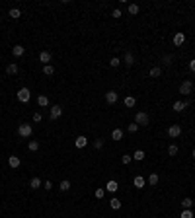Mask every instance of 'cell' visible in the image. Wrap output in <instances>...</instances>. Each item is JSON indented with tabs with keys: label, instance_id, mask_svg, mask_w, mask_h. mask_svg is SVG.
<instances>
[{
	"label": "cell",
	"instance_id": "9",
	"mask_svg": "<svg viewBox=\"0 0 195 218\" xmlns=\"http://www.w3.org/2000/svg\"><path fill=\"white\" fill-rule=\"evenodd\" d=\"M105 189H107V191H111V193H115V191L119 189V183L115 181V179H109V181L105 183Z\"/></svg>",
	"mask_w": 195,
	"mask_h": 218
},
{
	"label": "cell",
	"instance_id": "8",
	"mask_svg": "<svg viewBox=\"0 0 195 218\" xmlns=\"http://www.w3.org/2000/svg\"><path fill=\"white\" fill-rule=\"evenodd\" d=\"M183 41H186V35H183L182 31H178V33L174 35V45L180 47V45H183Z\"/></svg>",
	"mask_w": 195,
	"mask_h": 218
},
{
	"label": "cell",
	"instance_id": "31",
	"mask_svg": "<svg viewBox=\"0 0 195 218\" xmlns=\"http://www.w3.org/2000/svg\"><path fill=\"white\" fill-rule=\"evenodd\" d=\"M180 218H193V212H191V209H183V212L180 214Z\"/></svg>",
	"mask_w": 195,
	"mask_h": 218
},
{
	"label": "cell",
	"instance_id": "5",
	"mask_svg": "<svg viewBox=\"0 0 195 218\" xmlns=\"http://www.w3.org/2000/svg\"><path fill=\"white\" fill-rule=\"evenodd\" d=\"M168 135H170L172 138H178V136L182 135V127L180 125H172L170 129H168Z\"/></svg>",
	"mask_w": 195,
	"mask_h": 218
},
{
	"label": "cell",
	"instance_id": "35",
	"mask_svg": "<svg viewBox=\"0 0 195 218\" xmlns=\"http://www.w3.org/2000/svg\"><path fill=\"white\" fill-rule=\"evenodd\" d=\"M102 146H103V140H102V138H96V140H94V148H96V150H99Z\"/></svg>",
	"mask_w": 195,
	"mask_h": 218
},
{
	"label": "cell",
	"instance_id": "2",
	"mask_svg": "<svg viewBox=\"0 0 195 218\" xmlns=\"http://www.w3.org/2000/svg\"><path fill=\"white\" fill-rule=\"evenodd\" d=\"M135 123L139 125V127H141V125L146 127V125H148V115H146L144 111H139V113L135 115Z\"/></svg>",
	"mask_w": 195,
	"mask_h": 218
},
{
	"label": "cell",
	"instance_id": "22",
	"mask_svg": "<svg viewBox=\"0 0 195 218\" xmlns=\"http://www.w3.org/2000/svg\"><path fill=\"white\" fill-rule=\"evenodd\" d=\"M29 187H31V189H39V187H41V179H39V177H33V179L29 181Z\"/></svg>",
	"mask_w": 195,
	"mask_h": 218
},
{
	"label": "cell",
	"instance_id": "34",
	"mask_svg": "<svg viewBox=\"0 0 195 218\" xmlns=\"http://www.w3.org/2000/svg\"><path fill=\"white\" fill-rule=\"evenodd\" d=\"M94 195H96V199H103L105 189H96V191H94Z\"/></svg>",
	"mask_w": 195,
	"mask_h": 218
},
{
	"label": "cell",
	"instance_id": "13",
	"mask_svg": "<svg viewBox=\"0 0 195 218\" xmlns=\"http://www.w3.org/2000/svg\"><path fill=\"white\" fill-rule=\"evenodd\" d=\"M133 183H135L137 189H143L144 187V177H143V175H137V177L133 179Z\"/></svg>",
	"mask_w": 195,
	"mask_h": 218
},
{
	"label": "cell",
	"instance_id": "23",
	"mask_svg": "<svg viewBox=\"0 0 195 218\" xmlns=\"http://www.w3.org/2000/svg\"><path fill=\"white\" fill-rule=\"evenodd\" d=\"M123 61H125V65H127V66H131V65L135 62V57L131 55V53H125V58H123Z\"/></svg>",
	"mask_w": 195,
	"mask_h": 218
},
{
	"label": "cell",
	"instance_id": "32",
	"mask_svg": "<svg viewBox=\"0 0 195 218\" xmlns=\"http://www.w3.org/2000/svg\"><path fill=\"white\" fill-rule=\"evenodd\" d=\"M127 10H129V14H133V16H135V14H139V6H137V4H129V8H127Z\"/></svg>",
	"mask_w": 195,
	"mask_h": 218
},
{
	"label": "cell",
	"instance_id": "10",
	"mask_svg": "<svg viewBox=\"0 0 195 218\" xmlns=\"http://www.w3.org/2000/svg\"><path fill=\"white\" fill-rule=\"evenodd\" d=\"M74 146H76V148H84V146H88V138H86V136H76Z\"/></svg>",
	"mask_w": 195,
	"mask_h": 218
},
{
	"label": "cell",
	"instance_id": "19",
	"mask_svg": "<svg viewBox=\"0 0 195 218\" xmlns=\"http://www.w3.org/2000/svg\"><path fill=\"white\" fill-rule=\"evenodd\" d=\"M109 206H111L113 210H119V209H121V201H119V199H115V197H113V199L109 201Z\"/></svg>",
	"mask_w": 195,
	"mask_h": 218
},
{
	"label": "cell",
	"instance_id": "26",
	"mask_svg": "<svg viewBox=\"0 0 195 218\" xmlns=\"http://www.w3.org/2000/svg\"><path fill=\"white\" fill-rule=\"evenodd\" d=\"M59 189L61 191H68V189H70V181H68V179H62L61 185H59Z\"/></svg>",
	"mask_w": 195,
	"mask_h": 218
},
{
	"label": "cell",
	"instance_id": "16",
	"mask_svg": "<svg viewBox=\"0 0 195 218\" xmlns=\"http://www.w3.org/2000/svg\"><path fill=\"white\" fill-rule=\"evenodd\" d=\"M24 53H25V49H24L22 45H14V49H12V55L14 57H22Z\"/></svg>",
	"mask_w": 195,
	"mask_h": 218
},
{
	"label": "cell",
	"instance_id": "27",
	"mask_svg": "<svg viewBox=\"0 0 195 218\" xmlns=\"http://www.w3.org/2000/svg\"><path fill=\"white\" fill-rule=\"evenodd\" d=\"M158 181H160L158 173H150V177H148V183H150V185H158Z\"/></svg>",
	"mask_w": 195,
	"mask_h": 218
},
{
	"label": "cell",
	"instance_id": "39",
	"mask_svg": "<svg viewBox=\"0 0 195 218\" xmlns=\"http://www.w3.org/2000/svg\"><path fill=\"white\" fill-rule=\"evenodd\" d=\"M137 131H139V125H137V123L129 125V132H137Z\"/></svg>",
	"mask_w": 195,
	"mask_h": 218
},
{
	"label": "cell",
	"instance_id": "37",
	"mask_svg": "<svg viewBox=\"0 0 195 218\" xmlns=\"http://www.w3.org/2000/svg\"><path fill=\"white\" fill-rule=\"evenodd\" d=\"M131 160H133V156H129V154H125V156L121 158V162H123V164H131Z\"/></svg>",
	"mask_w": 195,
	"mask_h": 218
},
{
	"label": "cell",
	"instance_id": "41",
	"mask_svg": "<svg viewBox=\"0 0 195 218\" xmlns=\"http://www.w3.org/2000/svg\"><path fill=\"white\" fill-rule=\"evenodd\" d=\"M189 70L195 72V58H191V62H189Z\"/></svg>",
	"mask_w": 195,
	"mask_h": 218
},
{
	"label": "cell",
	"instance_id": "43",
	"mask_svg": "<svg viewBox=\"0 0 195 218\" xmlns=\"http://www.w3.org/2000/svg\"><path fill=\"white\" fill-rule=\"evenodd\" d=\"M113 18H121V10H113Z\"/></svg>",
	"mask_w": 195,
	"mask_h": 218
},
{
	"label": "cell",
	"instance_id": "33",
	"mask_svg": "<svg viewBox=\"0 0 195 218\" xmlns=\"http://www.w3.org/2000/svg\"><path fill=\"white\" fill-rule=\"evenodd\" d=\"M168 154H170V156H176V154H178V146L170 144V146H168Z\"/></svg>",
	"mask_w": 195,
	"mask_h": 218
},
{
	"label": "cell",
	"instance_id": "21",
	"mask_svg": "<svg viewBox=\"0 0 195 218\" xmlns=\"http://www.w3.org/2000/svg\"><path fill=\"white\" fill-rule=\"evenodd\" d=\"M37 103L41 105V107H47V105H49V98H47V95H39V98H37Z\"/></svg>",
	"mask_w": 195,
	"mask_h": 218
},
{
	"label": "cell",
	"instance_id": "4",
	"mask_svg": "<svg viewBox=\"0 0 195 218\" xmlns=\"http://www.w3.org/2000/svg\"><path fill=\"white\" fill-rule=\"evenodd\" d=\"M191 90H193V82L191 80L182 82V86H180V94L182 95H189V94H191Z\"/></svg>",
	"mask_w": 195,
	"mask_h": 218
},
{
	"label": "cell",
	"instance_id": "17",
	"mask_svg": "<svg viewBox=\"0 0 195 218\" xmlns=\"http://www.w3.org/2000/svg\"><path fill=\"white\" fill-rule=\"evenodd\" d=\"M111 138H113V140H121V138H123V131H121V129H113L111 131Z\"/></svg>",
	"mask_w": 195,
	"mask_h": 218
},
{
	"label": "cell",
	"instance_id": "6",
	"mask_svg": "<svg viewBox=\"0 0 195 218\" xmlns=\"http://www.w3.org/2000/svg\"><path fill=\"white\" fill-rule=\"evenodd\" d=\"M49 111H51V119H59V117L62 115V107H61V105H53Z\"/></svg>",
	"mask_w": 195,
	"mask_h": 218
},
{
	"label": "cell",
	"instance_id": "36",
	"mask_svg": "<svg viewBox=\"0 0 195 218\" xmlns=\"http://www.w3.org/2000/svg\"><path fill=\"white\" fill-rule=\"evenodd\" d=\"M109 65H111V66L115 68V66H119V65H121V61H119V58H117V57H113V58H111V61H109Z\"/></svg>",
	"mask_w": 195,
	"mask_h": 218
},
{
	"label": "cell",
	"instance_id": "3",
	"mask_svg": "<svg viewBox=\"0 0 195 218\" xmlns=\"http://www.w3.org/2000/svg\"><path fill=\"white\" fill-rule=\"evenodd\" d=\"M29 98H31V92H29L28 88H20V90H18V99H20L22 103H28Z\"/></svg>",
	"mask_w": 195,
	"mask_h": 218
},
{
	"label": "cell",
	"instance_id": "7",
	"mask_svg": "<svg viewBox=\"0 0 195 218\" xmlns=\"http://www.w3.org/2000/svg\"><path fill=\"white\" fill-rule=\"evenodd\" d=\"M117 98H119V95H117V94H115V92H113V90H109V92H107V94H105V102H107V103H111V105H113L115 102H117Z\"/></svg>",
	"mask_w": 195,
	"mask_h": 218
},
{
	"label": "cell",
	"instance_id": "18",
	"mask_svg": "<svg viewBox=\"0 0 195 218\" xmlns=\"http://www.w3.org/2000/svg\"><path fill=\"white\" fill-rule=\"evenodd\" d=\"M8 16H10L12 20H18L20 16H22V10H18V8H12V10L8 12Z\"/></svg>",
	"mask_w": 195,
	"mask_h": 218
},
{
	"label": "cell",
	"instance_id": "42",
	"mask_svg": "<svg viewBox=\"0 0 195 218\" xmlns=\"http://www.w3.org/2000/svg\"><path fill=\"white\" fill-rule=\"evenodd\" d=\"M43 187H45L47 191H51V187H53V183H51V181H45V185H43Z\"/></svg>",
	"mask_w": 195,
	"mask_h": 218
},
{
	"label": "cell",
	"instance_id": "14",
	"mask_svg": "<svg viewBox=\"0 0 195 218\" xmlns=\"http://www.w3.org/2000/svg\"><path fill=\"white\" fill-rule=\"evenodd\" d=\"M189 105V102H176L174 103V111H178V113H180V111H183Z\"/></svg>",
	"mask_w": 195,
	"mask_h": 218
},
{
	"label": "cell",
	"instance_id": "30",
	"mask_svg": "<svg viewBox=\"0 0 195 218\" xmlns=\"http://www.w3.org/2000/svg\"><path fill=\"white\" fill-rule=\"evenodd\" d=\"M133 158H135V160H139V162H143V160H144V152H143V150H137V152L133 154Z\"/></svg>",
	"mask_w": 195,
	"mask_h": 218
},
{
	"label": "cell",
	"instance_id": "40",
	"mask_svg": "<svg viewBox=\"0 0 195 218\" xmlns=\"http://www.w3.org/2000/svg\"><path fill=\"white\" fill-rule=\"evenodd\" d=\"M41 119H43V117H41V113H33V121H35V123H39Z\"/></svg>",
	"mask_w": 195,
	"mask_h": 218
},
{
	"label": "cell",
	"instance_id": "28",
	"mask_svg": "<svg viewBox=\"0 0 195 218\" xmlns=\"http://www.w3.org/2000/svg\"><path fill=\"white\" fill-rule=\"evenodd\" d=\"M160 74H162V68H160V66H154V68L150 70V76H152V78H158Z\"/></svg>",
	"mask_w": 195,
	"mask_h": 218
},
{
	"label": "cell",
	"instance_id": "1",
	"mask_svg": "<svg viewBox=\"0 0 195 218\" xmlns=\"http://www.w3.org/2000/svg\"><path fill=\"white\" fill-rule=\"evenodd\" d=\"M31 132H33V127L28 125V123H22V125L18 127V135H20V136H24V138L31 136Z\"/></svg>",
	"mask_w": 195,
	"mask_h": 218
},
{
	"label": "cell",
	"instance_id": "29",
	"mask_svg": "<svg viewBox=\"0 0 195 218\" xmlns=\"http://www.w3.org/2000/svg\"><path fill=\"white\" fill-rule=\"evenodd\" d=\"M43 72L47 74V76H51V74H55V68H53V65H45L43 66Z\"/></svg>",
	"mask_w": 195,
	"mask_h": 218
},
{
	"label": "cell",
	"instance_id": "12",
	"mask_svg": "<svg viewBox=\"0 0 195 218\" xmlns=\"http://www.w3.org/2000/svg\"><path fill=\"white\" fill-rule=\"evenodd\" d=\"M8 166L10 168H20V156H10L8 158Z\"/></svg>",
	"mask_w": 195,
	"mask_h": 218
},
{
	"label": "cell",
	"instance_id": "38",
	"mask_svg": "<svg viewBox=\"0 0 195 218\" xmlns=\"http://www.w3.org/2000/svg\"><path fill=\"white\" fill-rule=\"evenodd\" d=\"M162 62H164L166 66H168V65H172V57H170V55H166L164 58H162Z\"/></svg>",
	"mask_w": 195,
	"mask_h": 218
},
{
	"label": "cell",
	"instance_id": "15",
	"mask_svg": "<svg viewBox=\"0 0 195 218\" xmlns=\"http://www.w3.org/2000/svg\"><path fill=\"white\" fill-rule=\"evenodd\" d=\"M39 61L45 62V65H49V62H51V53H49V51H43V53L39 55Z\"/></svg>",
	"mask_w": 195,
	"mask_h": 218
},
{
	"label": "cell",
	"instance_id": "11",
	"mask_svg": "<svg viewBox=\"0 0 195 218\" xmlns=\"http://www.w3.org/2000/svg\"><path fill=\"white\" fill-rule=\"evenodd\" d=\"M18 65H16V62H10V65L6 66V74H10V76H14V74H18Z\"/></svg>",
	"mask_w": 195,
	"mask_h": 218
},
{
	"label": "cell",
	"instance_id": "24",
	"mask_svg": "<svg viewBox=\"0 0 195 218\" xmlns=\"http://www.w3.org/2000/svg\"><path fill=\"white\" fill-rule=\"evenodd\" d=\"M135 103H137V99L133 95H127V98H125V105H127V107H135Z\"/></svg>",
	"mask_w": 195,
	"mask_h": 218
},
{
	"label": "cell",
	"instance_id": "25",
	"mask_svg": "<svg viewBox=\"0 0 195 218\" xmlns=\"http://www.w3.org/2000/svg\"><path fill=\"white\" fill-rule=\"evenodd\" d=\"M28 148H29L31 152H37V150H39V142H37V140H29Z\"/></svg>",
	"mask_w": 195,
	"mask_h": 218
},
{
	"label": "cell",
	"instance_id": "20",
	"mask_svg": "<svg viewBox=\"0 0 195 218\" xmlns=\"http://www.w3.org/2000/svg\"><path fill=\"white\" fill-rule=\"evenodd\" d=\"M182 206H183V209H191V206H193V199H191V197H186V199L182 201Z\"/></svg>",
	"mask_w": 195,
	"mask_h": 218
},
{
	"label": "cell",
	"instance_id": "44",
	"mask_svg": "<svg viewBox=\"0 0 195 218\" xmlns=\"http://www.w3.org/2000/svg\"><path fill=\"white\" fill-rule=\"evenodd\" d=\"M191 156H193V160H195V148H193V154H191Z\"/></svg>",
	"mask_w": 195,
	"mask_h": 218
}]
</instances>
